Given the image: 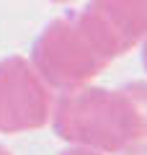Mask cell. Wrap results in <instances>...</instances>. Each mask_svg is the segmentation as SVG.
Masks as SVG:
<instances>
[{
    "mask_svg": "<svg viewBox=\"0 0 147 155\" xmlns=\"http://www.w3.org/2000/svg\"><path fill=\"white\" fill-rule=\"evenodd\" d=\"M57 155H103L98 150H90V147H80V145H67L65 150H60Z\"/></svg>",
    "mask_w": 147,
    "mask_h": 155,
    "instance_id": "5b68a950",
    "label": "cell"
},
{
    "mask_svg": "<svg viewBox=\"0 0 147 155\" xmlns=\"http://www.w3.org/2000/svg\"><path fill=\"white\" fill-rule=\"evenodd\" d=\"M121 49L101 23L83 8L54 18L36 36L28 60L52 91H70L93 83Z\"/></svg>",
    "mask_w": 147,
    "mask_h": 155,
    "instance_id": "7a4b0ae2",
    "label": "cell"
},
{
    "mask_svg": "<svg viewBox=\"0 0 147 155\" xmlns=\"http://www.w3.org/2000/svg\"><path fill=\"white\" fill-rule=\"evenodd\" d=\"M116 155H147V140H139V142H132V145H126L121 153H116Z\"/></svg>",
    "mask_w": 147,
    "mask_h": 155,
    "instance_id": "8992f818",
    "label": "cell"
},
{
    "mask_svg": "<svg viewBox=\"0 0 147 155\" xmlns=\"http://www.w3.org/2000/svg\"><path fill=\"white\" fill-rule=\"evenodd\" d=\"M49 124L67 145L116 155L126 145L147 140V80H132L119 88L88 83L60 91Z\"/></svg>",
    "mask_w": 147,
    "mask_h": 155,
    "instance_id": "6da1fadb",
    "label": "cell"
},
{
    "mask_svg": "<svg viewBox=\"0 0 147 155\" xmlns=\"http://www.w3.org/2000/svg\"><path fill=\"white\" fill-rule=\"evenodd\" d=\"M85 11L109 31L121 54L147 39V0H90Z\"/></svg>",
    "mask_w": 147,
    "mask_h": 155,
    "instance_id": "277c9868",
    "label": "cell"
},
{
    "mask_svg": "<svg viewBox=\"0 0 147 155\" xmlns=\"http://www.w3.org/2000/svg\"><path fill=\"white\" fill-rule=\"evenodd\" d=\"M142 65H145V70H147V39L142 41Z\"/></svg>",
    "mask_w": 147,
    "mask_h": 155,
    "instance_id": "52a82bcc",
    "label": "cell"
},
{
    "mask_svg": "<svg viewBox=\"0 0 147 155\" xmlns=\"http://www.w3.org/2000/svg\"><path fill=\"white\" fill-rule=\"evenodd\" d=\"M0 155H13V153H11V150L5 147V145H0Z\"/></svg>",
    "mask_w": 147,
    "mask_h": 155,
    "instance_id": "ba28073f",
    "label": "cell"
},
{
    "mask_svg": "<svg viewBox=\"0 0 147 155\" xmlns=\"http://www.w3.org/2000/svg\"><path fill=\"white\" fill-rule=\"evenodd\" d=\"M54 91L28 57L11 54L0 62V134H23L52 122Z\"/></svg>",
    "mask_w": 147,
    "mask_h": 155,
    "instance_id": "3957f363",
    "label": "cell"
},
{
    "mask_svg": "<svg viewBox=\"0 0 147 155\" xmlns=\"http://www.w3.org/2000/svg\"><path fill=\"white\" fill-rule=\"evenodd\" d=\"M52 3H70V0H52Z\"/></svg>",
    "mask_w": 147,
    "mask_h": 155,
    "instance_id": "9c48e42d",
    "label": "cell"
}]
</instances>
